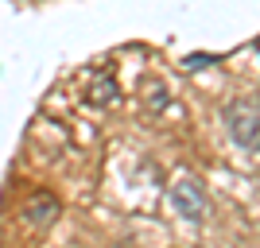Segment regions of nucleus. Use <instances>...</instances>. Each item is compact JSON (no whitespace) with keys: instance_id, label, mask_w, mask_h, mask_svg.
<instances>
[{"instance_id":"1","label":"nucleus","mask_w":260,"mask_h":248,"mask_svg":"<svg viewBox=\"0 0 260 248\" xmlns=\"http://www.w3.org/2000/svg\"><path fill=\"white\" fill-rule=\"evenodd\" d=\"M221 120H225L229 140L237 144L241 151L256 155V148H260V105H256V97H233L221 109Z\"/></svg>"},{"instance_id":"2","label":"nucleus","mask_w":260,"mask_h":248,"mask_svg":"<svg viewBox=\"0 0 260 248\" xmlns=\"http://www.w3.org/2000/svg\"><path fill=\"white\" fill-rule=\"evenodd\" d=\"M171 209L183 221H190V225H202L210 214V194L206 186H202V179H194L190 171H179L171 179Z\"/></svg>"},{"instance_id":"3","label":"nucleus","mask_w":260,"mask_h":248,"mask_svg":"<svg viewBox=\"0 0 260 248\" xmlns=\"http://www.w3.org/2000/svg\"><path fill=\"white\" fill-rule=\"evenodd\" d=\"M54 217H58V198H54V194L27 198V205H23V221H27L31 229H51Z\"/></svg>"},{"instance_id":"4","label":"nucleus","mask_w":260,"mask_h":248,"mask_svg":"<svg viewBox=\"0 0 260 248\" xmlns=\"http://www.w3.org/2000/svg\"><path fill=\"white\" fill-rule=\"evenodd\" d=\"M89 101H93V105H113V101H117V82H113V78H93V82H89Z\"/></svg>"},{"instance_id":"5","label":"nucleus","mask_w":260,"mask_h":248,"mask_svg":"<svg viewBox=\"0 0 260 248\" xmlns=\"http://www.w3.org/2000/svg\"><path fill=\"white\" fill-rule=\"evenodd\" d=\"M210 62H214L210 54H190V62H186V66H190V70H198V66H210Z\"/></svg>"}]
</instances>
